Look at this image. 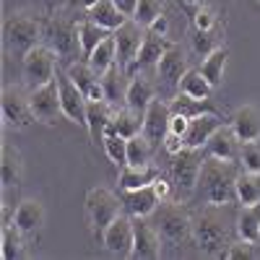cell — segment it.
Listing matches in <instances>:
<instances>
[{
    "mask_svg": "<svg viewBox=\"0 0 260 260\" xmlns=\"http://www.w3.org/2000/svg\"><path fill=\"white\" fill-rule=\"evenodd\" d=\"M156 99L154 94V83H151L146 76H136L130 78V86H127V96H125V107L136 112H146L148 104Z\"/></svg>",
    "mask_w": 260,
    "mask_h": 260,
    "instance_id": "cell-28",
    "label": "cell"
},
{
    "mask_svg": "<svg viewBox=\"0 0 260 260\" xmlns=\"http://www.w3.org/2000/svg\"><path fill=\"white\" fill-rule=\"evenodd\" d=\"M122 213V198H117L110 187H91L86 192V216L96 232H104Z\"/></svg>",
    "mask_w": 260,
    "mask_h": 260,
    "instance_id": "cell-7",
    "label": "cell"
},
{
    "mask_svg": "<svg viewBox=\"0 0 260 260\" xmlns=\"http://www.w3.org/2000/svg\"><path fill=\"white\" fill-rule=\"evenodd\" d=\"M148 29L154 31V34H161V37H167V31H169V18L161 13V16H159V18H156V21H154V24H151Z\"/></svg>",
    "mask_w": 260,
    "mask_h": 260,
    "instance_id": "cell-49",
    "label": "cell"
},
{
    "mask_svg": "<svg viewBox=\"0 0 260 260\" xmlns=\"http://www.w3.org/2000/svg\"><path fill=\"white\" fill-rule=\"evenodd\" d=\"M102 245L115 257H130V252H133V216H127V213L117 216L102 232Z\"/></svg>",
    "mask_w": 260,
    "mask_h": 260,
    "instance_id": "cell-12",
    "label": "cell"
},
{
    "mask_svg": "<svg viewBox=\"0 0 260 260\" xmlns=\"http://www.w3.org/2000/svg\"><path fill=\"white\" fill-rule=\"evenodd\" d=\"M177 94H185V96H192V99H211L213 86H211L208 78L201 73V68H198V71L190 68V71L182 76L180 86H177Z\"/></svg>",
    "mask_w": 260,
    "mask_h": 260,
    "instance_id": "cell-32",
    "label": "cell"
},
{
    "mask_svg": "<svg viewBox=\"0 0 260 260\" xmlns=\"http://www.w3.org/2000/svg\"><path fill=\"white\" fill-rule=\"evenodd\" d=\"M45 39H47V45L57 52L60 60L73 62V57L81 52L78 24L68 21L65 16H50L45 21Z\"/></svg>",
    "mask_w": 260,
    "mask_h": 260,
    "instance_id": "cell-6",
    "label": "cell"
},
{
    "mask_svg": "<svg viewBox=\"0 0 260 260\" xmlns=\"http://www.w3.org/2000/svg\"><path fill=\"white\" fill-rule=\"evenodd\" d=\"M240 161H224V159H213V156H206L203 159V169H201V192L206 203L211 206H232L237 203V190H234V182H237V175H240Z\"/></svg>",
    "mask_w": 260,
    "mask_h": 260,
    "instance_id": "cell-2",
    "label": "cell"
},
{
    "mask_svg": "<svg viewBox=\"0 0 260 260\" xmlns=\"http://www.w3.org/2000/svg\"><path fill=\"white\" fill-rule=\"evenodd\" d=\"M226 60H229V50L226 47H216L211 55L203 57L201 62V73L208 78V83L213 89H219L221 81H224V68H226Z\"/></svg>",
    "mask_w": 260,
    "mask_h": 260,
    "instance_id": "cell-33",
    "label": "cell"
},
{
    "mask_svg": "<svg viewBox=\"0 0 260 260\" xmlns=\"http://www.w3.org/2000/svg\"><path fill=\"white\" fill-rule=\"evenodd\" d=\"M0 180H3V190L18 187L24 180V156L11 143H3V151H0Z\"/></svg>",
    "mask_w": 260,
    "mask_h": 260,
    "instance_id": "cell-23",
    "label": "cell"
},
{
    "mask_svg": "<svg viewBox=\"0 0 260 260\" xmlns=\"http://www.w3.org/2000/svg\"><path fill=\"white\" fill-rule=\"evenodd\" d=\"M0 110H3V125L13 130H26L34 120L31 112V99L24 91V86L8 83L3 89V99H0Z\"/></svg>",
    "mask_w": 260,
    "mask_h": 260,
    "instance_id": "cell-9",
    "label": "cell"
},
{
    "mask_svg": "<svg viewBox=\"0 0 260 260\" xmlns=\"http://www.w3.org/2000/svg\"><path fill=\"white\" fill-rule=\"evenodd\" d=\"M187 71H190L187 68V55L182 52L180 45H172L161 55V60L156 62V76L161 78V83L167 86V89H177Z\"/></svg>",
    "mask_w": 260,
    "mask_h": 260,
    "instance_id": "cell-17",
    "label": "cell"
},
{
    "mask_svg": "<svg viewBox=\"0 0 260 260\" xmlns=\"http://www.w3.org/2000/svg\"><path fill=\"white\" fill-rule=\"evenodd\" d=\"M203 148H190L185 146L180 154L172 156V167H169V175H172V182L175 187L185 195L198 190V182H201V169H203Z\"/></svg>",
    "mask_w": 260,
    "mask_h": 260,
    "instance_id": "cell-8",
    "label": "cell"
},
{
    "mask_svg": "<svg viewBox=\"0 0 260 260\" xmlns=\"http://www.w3.org/2000/svg\"><path fill=\"white\" fill-rule=\"evenodd\" d=\"M86 13H89V18L94 21V24H99V26L107 29V31H117L125 21H127V16L115 6V0H99V3H96L94 8H89Z\"/></svg>",
    "mask_w": 260,
    "mask_h": 260,
    "instance_id": "cell-29",
    "label": "cell"
},
{
    "mask_svg": "<svg viewBox=\"0 0 260 260\" xmlns=\"http://www.w3.org/2000/svg\"><path fill=\"white\" fill-rule=\"evenodd\" d=\"M96 3H99V0H78V6H81V8H86V11H89V8H94Z\"/></svg>",
    "mask_w": 260,
    "mask_h": 260,
    "instance_id": "cell-51",
    "label": "cell"
},
{
    "mask_svg": "<svg viewBox=\"0 0 260 260\" xmlns=\"http://www.w3.org/2000/svg\"><path fill=\"white\" fill-rule=\"evenodd\" d=\"M0 257L3 260H16L24 255V232L13 224H3V240H0Z\"/></svg>",
    "mask_w": 260,
    "mask_h": 260,
    "instance_id": "cell-40",
    "label": "cell"
},
{
    "mask_svg": "<svg viewBox=\"0 0 260 260\" xmlns=\"http://www.w3.org/2000/svg\"><path fill=\"white\" fill-rule=\"evenodd\" d=\"M151 221H154V226L164 237V242H169V245H180L187 237H192V216L187 213V208L182 203L161 201L156 206V211L151 213Z\"/></svg>",
    "mask_w": 260,
    "mask_h": 260,
    "instance_id": "cell-4",
    "label": "cell"
},
{
    "mask_svg": "<svg viewBox=\"0 0 260 260\" xmlns=\"http://www.w3.org/2000/svg\"><path fill=\"white\" fill-rule=\"evenodd\" d=\"M161 148L167 151L169 156H175V154H180V151L185 148V141H182V136H177V133H169L164 136V141H161Z\"/></svg>",
    "mask_w": 260,
    "mask_h": 260,
    "instance_id": "cell-46",
    "label": "cell"
},
{
    "mask_svg": "<svg viewBox=\"0 0 260 260\" xmlns=\"http://www.w3.org/2000/svg\"><path fill=\"white\" fill-rule=\"evenodd\" d=\"M112 31H107V29H102L99 24H94L91 18H86V21H81L78 24V39H81V55L83 57H89L102 42L110 37Z\"/></svg>",
    "mask_w": 260,
    "mask_h": 260,
    "instance_id": "cell-36",
    "label": "cell"
},
{
    "mask_svg": "<svg viewBox=\"0 0 260 260\" xmlns=\"http://www.w3.org/2000/svg\"><path fill=\"white\" fill-rule=\"evenodd\" d=\"M154 190H156V195H159V201H169V190H172V187H169V182H167L161 175L154 180Z\"/></svg>",
    "mask_w": 260,
    "mask_h": 260,
    "instance_id": "cell-48",
    "label": "cell"
},
{
    "mask_svg": "<svg viewBox=\"0 0 260 260\" xmlns=\"http://www.w3.org/2000/svg\"><path fill=\"white\" fill-rule=\"evenodd\" d=\"M57 52L42 42L21 57V78L29 89H39V86L57 78Z\"/></svg>",
    "mask_w": 260,
    "mask_h": 260,
    "instance_id": "cell-5",
    "label": "cell"
},
{
    "mask_svg": "<svg viewBox=\"0 0 260 260\" xmlns=\"http://www.w3.org/2000/svg\"><path fill=\"white\" fill-rule=\"evenodd\" d=\"M86 60H89V65L96 71L99 78H102L107 71H110L112 65H117V45H115V34L107 37V39H104L102 45H99L89 57H86Z\"/></svg>",
    "mask_w": 260,
    "mask_h": 260,
    "instance_id": "cell-34",
    "label": "cell"
},
{
    "mask_svg": "<svg viewBox=\"0 0 260 260\" xmlns=\"http://www.w3.org/2000/svg\"><path fill=\"white\" fill-rule=\"evenodd\" d=\"M234 232L240 240L260 245V203L242 206L234 216Z\"/></svg>",
    "mask_w": 260,
    "mask_h": 260,
    "instance_id": "cell-26",
    "label": "cell"
},
{
    "mask_svg": "<svg viewBox=\"0 0 260 260\" xmlns=\"http://www.w3.org/2000/svg\"><path fill=\"white\" fill-rule=\"evenodd\" d=\"M221 125H224V122H221V117L216 115V112L198 115V117L190 120L182 141H185V146H190V148H206V143L211 141V136H213Z\"/></svg>",
    "mask_w": 260,
    "mask_h": 260,
    "instance_id": "cell-22",
    "label": "cell"
},
{
    "mask_svg": "<svg viewBox=\"0 0 260 260\" xmlns=\"http://www.w3.org/2000/svg\"><path fill=\"white\" fill-rule=\"evenodd\" d=\"M255 247H257V245L245 242V240H240V237H237V242H229L224 257H229V260H252V257H260V252H257Z\"/></svg>",
    "mask_w": 260,
    "mask_h": 260,
    "instance_id": "cell-44",
    "label": "cell"
},
{
    "mask_svg": "<svg viewBox=\"0 0 260 260\" xmlns=\"http://www.w3.org/2000/svg\"><path fill=\"white\" fill-rule=\"evenodd\" d=\"M240 167L252 175H260V138L257 141H245L240 148Z\"/></svg>",
    "mask_w": 260,
    "mask_h": 260,
    "instance_id": "cell-43",
    "label": "cell"
},
{
    "mask_svg": "<svg viewBox=\"0 0 260 260\" xmlns=\"http://www.w3.org/2000/svg\"><path fill=\"white\" fill-rule=\"evenodd\" d=\"M169 107L175 115H182V117H198V115H208V112H216V107L208 102V99H192V96H185V94H177L175 99H169Z\"/></svg>",
    "mask_w": 260,
    "mask_h": 260,
    "instance_id": "cell-37",
    "label": "cell"
},
{
    "mask_svg": "<svg viewBox=\"0 0 260 260\" xmlns=\"http://www.w3.org/2000/svg\"><path fill=\"white\" fill-rule=\"evenodd\" d=\"M190 47H192V52L198 55V57H206V55H211L216 47H221V45H219V39H216V29H211V31L192 29V37H190Z\"/></svg>",
    "mask_w": 260,
    "mask_h": 260,
    "instance_id": "cell-41",
    "label": "cell"
},
{
    "mask_svg": "<svg viewBox=\"0 0 260 260\" xmlns=\"http://www.w3.org/2000/svg\"><path fill=\"white\" fill-rule=\"evenodd\" d=\"M120 198H122V211L127 216H133V219H151V213L161 203L154 185H146L138 190H122Z\"/></svg>",
    "mask_w": 260,
    "mask_h": 260,
    "instance_id": "cell-16",
    "label": "cell"
},
{
    "mask_svg": "<svg viewBox=\"0 0 260 260\" xmlns=\"http://www.w3.org/2000/svg\"><path fill=\"white\" fill-rule=\"evenodd\" d=\"M42 37H45V24L29 8L13 11L3 24V45L13 57H24L29 50L42 45Z\"/></svg>",
    "mask_w": 260,
    "mask_h": 260,
    "instance_id": "cell-3",
    "label": "cell"
},
{
    "mask_svg": "<svg viewBox=\"0 0 260 260\" xmlns=\"http://www.w3.org/2000/svg\"><path fill=\"white\" fill-rule=\"evenodd\" d=\"M234 190H237V203H242V206L260 203V175H252V172H245L240 167Z\"/></svg>",
    "mask_w": 260,
    "mask_h": 260,
    "instance_id": "cell-35",
    "label": "cell"
},
{
    "mask_svg": "<svg viewBox=\"0 0 260 260\" xmlns=\"http://www.w3.org/2000/svg\"><path fill=\"white\" fill-rule=\"evenodd\" d=\"M187 125H190V117H182V115H175V112H172V120H169V130H172V133L185 136Z\"/></svg>",
    "mask_w": 260,
    "mask_h": 260,
    "instance_id": "cell-47",
    "label": "cell"
},
{
    "mask_svg": "<svg viewBox=\"0 0 260 260\" xmlns=\"http://www.w3.org/2000/svg\"><path fill=\"white\" fill-rule=\"evenodd\" d=\"M190 3H195V6H198V3H206V0H190Z\"/></svg>",
    "mask_w": 260,
    "mask_h": 260,
    "instance_id": "cell-52",
    "label": "cell"
},
{
    "mask_svg": "<svg viewBox=\"0 0 260 260\" xmlns=\"http://www.w3.org/2000/svg\"><path fill=\"white\" fill-rule=\"evenodd\" d=\"M172 45H175V42H169L167 37L154 34L151 29H146L143 42H141V50H138V57H136V65H138V68H156V62L161 60V55Z\"/></svg>",
    "mask_w": 260,
    "mask_h": 260,
    "instance_id": "cell-25",
    "label": "cell"
},
{
    "mask_svg": "<svg viewBox=\"0 0 260 260\" xmlns=\"http://www.w3.org/2000/svg\"><path fill=\"white\" fill-rule=\"evenodd\" d=\"M226 206H206L192 216V240L208 257H221L229 247V219Z\"/></svg>",
    "mask_w": 260,
    "mask_h": 260,
    "instance_id": "cell-1",
    "label": "cell"
},
{
    "mask_svg": "<svg viewBox=\"0 0 260 260\" xmlns=\"http://www.w3.org/2000/svg\"><path fill=\"white\" fill-rule=\"evenodd\" d=\"M159 177V169L151 164V167H130L125 164L120 169V190H138V187H146V185H154V180Z\"/></svg>",
    "mask_w": 260,
    "mask_h": 260,
    "instance_id": "cell-30",
    "label": "cell"
},
{
    "mask_svg": "<svg viewBox=\"0 0 260 260\" xmlns=\"http://www.w3.org/2000/svg\"><path fill=\"white\" fill-rule=\"evenodd\" d=\"M68 78L78 86V89L86 94V99L89 102H99V99H104V91H102V78L96 76V71L89 65V60L86 62H81V60H73V62H68Z\"/></svg>",
    "mask_w": 260,
    "mask_h": 260,
    "instance_id": "cell-18",
    "label": "cell"
},
{
    "mask_svg": "<svg viewBox=\"0 0 260 260\" xmlns=\"http://www.w3.org/2000/svg\"><path fill=\"white\" fill-rule=\"evenodd\" d=\"M102 146H104V154L107 159H110L115 167H125L127 164V138H122L120 133H115V130L107 125L104 130V138H102Z\"/></svg>",
    "mask_w": 260,
    "mask_h": 260,
    "instance_id": "cell-38",
    "label": "cell"
},
{
    "mask_svg": "<svg viewBox=\"0 0 260 260\" xmlns=\"http://www.w3.org/2000/svg\"><path fill=\"white\" fill-rule=\"evenodd\" d=\"M115 6H117L127 18H133V13H136V8H138V0H115Z\"/></svg>",
    "mask_w": 260,
    "mask_h": 260,
    "instance_id": "cell-50",
    "label": "cell"
},
{
    "mask_svg": "<svg viewBox=\"0 0 260 260\" xmlns=\"http://www.w3.org/2000/svg\"><path fill=\"white\" fill-rule=\"evenodd\" d=\"M11 224L18 226L24 234H34L45 226V206L37 198H24L16 208H13V216H11Z\"/></svg>",
    "mask_w": 260,
    "mask_h": 260,
    "instance_id": "cell-21",
    "label": "cell"
},
{
    "mask_svg": "<svg viewBox=\"0 0 260 260\" xmlns=\"http://www.w3.org/2000/svg\"><path fill=\"white\" fill-rule=\"evenodd\" d=\"M29 99H31V112H34L37 122L55 125L60 120L62 104H60V91H57V78L45 83V86H39V89H31Z\"/></svg>",
    "mask_w": 260,
    "mask_h": 260,
    "instance_id": "cell-10",
    "label": "cell"
},
{
    "mask_svg": "<svg viewBox=\"0 0 260 260\" xmlns=\"http://www.w3.org/2000/svg\"><path fill=\"white\" fill-rule=\"evenodd\" d=\"M161 13H164L161 0H138V8L133 13V21H136V24H141L143 29H148Z\"/></svg>",
    "mask_w": 260,
    "mask_h": 260,
    "instance_id": "cell-42",
    "label": "cell"
},
{
    "mask_svg": "<svg viewBox=\"0 0 260 260\" xmlns=\"http://www.w3.org/2000/svg\"><path fill=\"white\" fill-rule=\"evenodd\" d=\"M112 34H115V45H117V65L127 71L130 65H136V57H138V50H141L146 29L141 24H136L133 18H127L125 24L117 31H112Z\"/></svg>",
    "mask_w": 260,
    "mask_h": 260,
    "instance_id": "cell-14",
    "label": "cell"
},
{
    "mask_svg": "<svg viewBox=\"0 0 260 260\" xmlns=\"http://www.w3.org/2000/svg\"><path fill=\"white\" fill-rule=\"evenodd\" d=\"M112 115H115V107L110 102H89V110H86V127H89V136L94 143H102L104 138V130L107 125L112 122Z\"/></svg>",
    "mask_w": 260,
    "mask_h": 260,
    "instance_id": "cell-27",
    "label": "cell"
},
{
    "mask_svg": "<svg viewBox=\"0 0 260 260\" xmlns=\"http://www.w3.org/2000/svg\"><path fill=\"white\" fill-rule=\"evenodd\" d=\"M192 26L201 29V31L216 29V13L206 3H198V6H195V11H192Z\"/></svg>",
    "mask_w": 260,
    "mask_h": 260,
    "instance_id": "cell-45",
    "label": "cell"
},
{
    "mask_svg": "<svg viewBox=\"0 0 260 260\" xmlns=\"http://www.w3.org/2000/svg\"><path fill=\"white\" fill-rule=\"evenodd\" d=\"M57 91H60L62 115L68 117L71 122L86 127V110H89V99H86V94L68 78V73H57Z\"/></svg>",
    "mask_w": 260,
    "mask_h": 260,
    "instance_id": "cell-13",
    "label": "cell"
},
{
    "mask_svg": "<svg viewBox=\"0 0 260 260\" xmlns=\"http://www.w3.org/2000/svg\"><path fill=\"white\" fill-rule=\"evenodd\" d=\"M161 242L164 237L148 219H133V252L136 260H156L161 257Z\"/></svg>",
    "mask_w": 260,
    "mask_h": 260,
    "instance_id": "cell-11",
    "label": "cell"
},
{
    "mask_svg": "<svg viewBox=\"0 0 260 260\" xmlns=\"http://www.w3.org/2000/svg\"><path fill=\"white\" fill-rule=\"evenodd\" d=\"M240 148H242V141L234 136V130L229 125H221L206 143V156L224 159V161H240Z\"/></svg>",
    "mask_w": 260,
    "mask_h": 260,
    "instance_id": "cell-19",
    "label": "cell"
},
{
    "mask_svg": "<svg viewBox=\"0 0 260 260\" xmlns=\"http://www.w3.org/2000/svg\"><path fill=\"white\" fill-rule=\"evenodd\" d=\"M229 127L234 130V136L245 141H257L260 138V110L255 104H240L229 117Z\"/></svg>",
    "mask_w": 260,
    "mask_h": 260,
    "instance_id": "cell-20",
    "label": "cell"
},
{
    "mask_svg": "<svg viewBox=\"0 0 260 260\" xmlns=\"http://www.w3.org/2000/svg\"><path fill=\"white\" fill-rule=\"evenodd\" d=\"M151 159H154V143L143 133L127 138V164L130 167H151Z\"/></svg>",
    "mask_w": 260,
    "mask_h": 260,
    "instance_id": "cell-39",
    "label": "cell"
},
{
    "mask_svg": "<svg viewBox=\"0 0 260 260\" xmlns=\"http://www.w3.org/2000/svg\"><path fill=\"white\" fill-rule=\"evenodd\" d=\"M127 86H130L127 71H125V68H120V65H112V68L102 76V91H104V102H110V104L115 107V110L125 107Z\"/></svg>",
    "mask_w": 260,
    "mask_h": 260,
    "instance_id": "cell-24",
    "label": "cell"
},
{
    "mask_svg": "<svg viewBox=\"0 0 260 260\" xmlns=\"http://www.w3.org/2000/svg\"><path fill=\"white\" fill-rule=\"evenodd\" d=\"M110 127L115 133H120L122 138H133V136L143 133V112H136V110H130V107H120L112 115Z\"/></svg>",
    "mask_w": 260,
    "mask_h": 260,
    "instance_id": "cell-31",
    "label": "cell"
},
{
    "mask_svg": "<svg viewBox=\"0 0 260 260\" xmlns=\"http://www.w3.org/2000/svg\"><path fill=\"white\" fill-rule=\"evenodd\" d=\"M169 120H172V107L164 99H154L143 112V136L154 143V148H159L164 136L169 133Z\"/></svg>",
    "mask_w": 260,
    "mask_h": 260,
    "instance_id": "cell-15",
    "label": "cell"
}]
</instances>
